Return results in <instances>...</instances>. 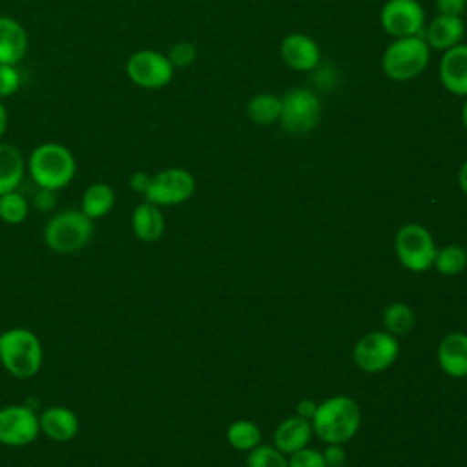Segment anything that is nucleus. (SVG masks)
Returning <instances> with one entry per match:
<instances>
[{"label":"nucleus","instance_id":"9b49d317","mask_svg":"<svg viewBox=\"0 0 467 467\" xmlns=\"http://www.w3.org/2000/svg\"><path fill=\"white\" fill-rule=\"evenodd\" d=\"M40 436L38 414L29 405L0 407V443L5 447H26Z\"/></svg>","mask_w":467,"mask_h":467},{"label":"nucleus","instance_id":"58836bf2","mask_svg":"<svg viewBox=\"0 0 467 467\" xmlns=\"http://www.w3.org/2000/svg\"><path fill=\"white\" fill-rule=\"evenodd\" d=\"M462 122H463V126L467 130V97H465V102L462 106Z\"/></svg>","mask_w":467,"mask_h":467},{"label":"nucleus","instance_id":"72a5a7b5","mask_svg":"<svg viewBox=\"0 0 467 467\" xmlns=\"http://www.w3.org/2000/svg\"><path fill=\"white\" fill-rule=\"evenodd\" d=\"M465 7H467V0H436L438 15L462 16Z\"/></svg>","mask_w":467,"mask_h":467},{"label":"nucleus","instance_id":"4c0bfd02","mask_svg":"<svg viewBox=\"0 0 467 467\" xmlns=\"http://www.w3.org/2000/svg\"><path fill=\"white\" fill-rule=\"evenodd\" d=\"M5 128H7V109H5L4 102L0 100V139L5 133Z\"/></svg>","mask_w":467,"mask_h":467},{"label":"nucleus","instance_id":"c9c22d12","mask_svg":"<svg viewBox=\"0 0 467 467\" xmlns=\"http://www.w3.org/2000/svg\"><path fill=\"white\" fill-rule=\"evenodd\" d=\"M316 409H317V405H316L314 401H310V400H301V401L297 403V416L306 418V420H312Z\"/></svg>","mask_w":467,"mask_h":467},{"label":"nucleus","instance_id":"2f4dec72","mask_svg":"<svg viewBox=\"0 0 467 467\" xmlns=\"http://www.w3.org/2000/svg\"><path fill=\"white\" fill-rule=\"evenodd\" d=\"M33 208L40 213H51L57 208V192L47 188H36L33 195Z\"/></svg>","mask_w":467,"mask_h":467},{"label":"nucleus","instance_id":"9d476101","mask_svg":"<svg viewBox=\"0 0 467 467\" xmlns=\"http://www.w3.org/2000/svg\"><path fill=\"white\" fill-rule=\"evenodd\" d=\"M195 192V177L184 168H166L151 175L144 201L157 206H175L186 202Z\"/></svg>","mask_w":467,"mask_h":467},{"label":"nucleus","instance_id":"473e14b6","mask_svg":"<svg viewBox=\"0 0 467 467\" xmlns=\"http://www.w3.org/2000/svg\"><path fill=\"white\" fill-rule=\"evenodd\" d=\"M323 458H325L328 467H337V465L345 463L347 452L341 447V443H327V447L323 451Z\"/></svg>","mask_w":467,"mask_h":467},{"label":"nucleus","instance_id":"4be33fe9","mask_svg":"<svg viewBox=\"0 0 467 467\" xmlns=\"http://www.w3.org/2000/svg\"><path fill=\"white\" fill-rule=\"evenodd\" d=\"M115 206V192L108 182H93L80 195V210L91 219L106 217Z\"/></svg>","mask_w":467,"mask_h":467},{"label":"nucleus","instance_id":"6ab92c4d","mask_svg":"<svg viewBox=\"0 0 467 467\" xmlns=\"http://www.w3.org/2000/svg\"><path fill=\"white\" fill-rule=\"evenodd\" d=\"M314 431H312V421L301 416H288L283 420L275 432H274V445L283 452V454H292L297 452L299 449L306 447L310 443Z\"/></svg>","mask_w":467,"mask_h":467},{"label":"nucleus","instance_id":"ddd939ff","mask_svg":"<svg viewBox=\"0 0 467 467\" xmlns=\"http://www.w3.org/2000/svg\"><path fill=\"white\" fill-rule=\"evenodd\" d=\"M283 62L294 71H312L319 66L321 49L317 42L305 33H290L279 47Z\"/></svg>","mask_w":467,"mask_h":467},{"label":"nucleus","instance_id":"f3484780","mask_svg":"<svg viewBox=\"0 0 467 467\" xmlns=\"http://www.w3.org/2000/svg\"><path fill=\"white\" fill-rule=\"evenodd\" d=\"M29 36L24 26L5 15H0V64H15L26 57Z\"/></svg>","mask_w":467,"mask_h":467},{"label":"nucleus","instance_id":"cd10ccee","mask_svg":"<svg viewBox=\"0 0 467 467\" xmlns=\"http://www.w3.org/2000/svg\"><path fill=\"white\" fill-rule=\"evenodd\" d=\"M248 467H288V458L275 445H257L250 451Z\"/></svg>","mask_w":467,"mask_h":467},{"label":"nucleus","instance_id":"aec40b11","mask_svg":"<svg viewBox=\"0 0 467 467\" xmlns=\"http://www.w3.org/2000/svg\"><path fill=\"white\" fill-rule=\"evenodd\" d=\"M164 213L161 212V206L142 201L135 206L131 212V232L133 235L142 243H155L164 234Z\"/></svg>","mask_w":467,"mask_h":467},{"label":"nucleus","instance_id":"423d86ee","mask_svg":"<svg viewBox=\"0 0 467 467\" xmlns=\"http://www.w3.org/2000/svg\"><path fill=\"white\" fill-rule=\"evenodd\" d=\"M321 100L308 88H292L281 95L279 124L290 135H305L312 131L321 119Z\"/></svg>","mask_w":467,"mask_h":467},{"label":"nucleus","instance_id":"39448f33","mask_svg":"<svg viewBox=\"0 0 467 467\" xmlns=\"http://www.w3.org/2000/svg\"><path fill=\"white\" fill-rule=\"evenodd\" d=\"M431 58V47L421 35L394 38L383 51L381 71L394 82H407L420 77Z\"/></svg>","mask_w":467,"mask_h":467},{"label":"nucleus","instance_id":"f03ea898","mask_svg":"<svg viewBox=\"0 0 467 467\" xmlns=\"http://www.w3.org/2000/svg\"><path fill=\"white\" fill-rule=\"evenodd\" d=\"M0 363L16 379L36 376L44 363V347L38 336L24 327L0 332Z\"/></svg>","mask_w":467,"mask_h":467},{"label":"nucleus","instance_id":"7ed1b4c3","mask_svg":"<svg viewBox=\"0 0 467 467\" xmlns=\"http://www.w3.org/2000/svg\"><path fill=\"white\" fill-rule=\"evenodd\" d=\"M27 171L36 188L58 192L75 179L77 161L67 146L60 142H42L31 151Z\"/></svg>","mask_w":467,"mask_h":467},{"label":"nucleus","instance_id":"dca6fc26","mask_svg":"<svg viewBox=\"0 0 467 467\" xmlns=\"http://www.w3.org/2000/svg\"><path fill=\"white\" fill-rule=\"evenodd\" d=\"M465 35V24L462 16L436 15L431 24L425 27V42L431 49L447 51L462 42Z\"/></svg>","mask_w":467,"mask_h":467},{"label":"nucleus","instance_id":"b1692460","mask_svg":"<svg viewBox=\"0 0 467 467\" xmlns=\"http://www.w3.org/2000/svg\"><path fill=\"white\" fill-rule=\"evenodd\" d=\"M226 440L235 451H252L261 443V431L250 420H235L226 431Z\"/></svg>","mask_w":467,"mask_h":467},{"label":"nucleus","instance_id":"7c9ffc66","mask_svg":"<svg viewBox=\"0 0 467 467\" xmlns=\"http://www.w3.org/2000/svg\"><path fill=\"white\" fill-rule=\"evenodd\" d=\"M288 467H328L323 452L312 447H303L297 452H292L288 458Z\"/></svg>","mask_w":467,"mask_h":467},{"label":"nucleus","instance_id":"a211bd4d","mask_svg":"<svg viewBox=\"0 0 467 467\" xmlns=\"http://www.w3.org/2000/svg\"><path fill=\"white\" fill-rule=\"evenodd\" d=\"M438 363L447 376L467 378V334H447L438 345Z\"/></svg>","mask_w":467,"mask_h":467},{"label":"nucleus","instance_id":"393cba45","mask_svg":"<svg viewBox=\"0 0 467 467\" xmlns=\"http://www.w3.org/2000/svg\"><path fill=\"white\" fill-rule=\"evenodd\" d=\"M432 266L443 275H456L467 266V252L460 244H447L436 250Z\"/></svg>","mask_w":467,"mask_h":467},{"label":"nucleus","instance_id":"bb28decb","mask_svg":"<svg viewBox=\"0 0 467 467\" xmlns=\"http://www.w3.org/2000/svg\"><path fill=\"white\" fill-rule=\"evenodd\" d=\"M414 312L409 305L405 303H392L385 308L383 312V327L387 332L400 336V334H407L412 327H414Z\"/></svg>","mask_w":467,"mask_h":467},{"label":"nucleus","instance_id":"5701e85b","mask_svg":"<svg viewBox=\"0 0 467 467\" xmlns=\"http://www.w3.org/2000/svg\"><path fill=\"white\" fill-rule=\"evenodd\" d=\"M246 115L254 124L268 126L279 120L281 97L274 93H257L246 104Z\"/></svg>","mask_w":467,"mask_h":467},{"label":"nucleus","instance_id":"20e7f679","mask_svg":"<svg viewBox=\"0 0 467 467\" xmlns=\"http://www.w3.org/2000/svg\"><path fill=\"white\" fill-rule=\"evenodd\" d=\"M93 223L80 208H64L47 219L42 239L55 254L69 255L89 244L95 232Z\"/></svg>","mask_w":467,"mask_h":467},{"label":"nucleus","instance_id":"c756f323","mask_svg":"<svg viewBox=\"0 0 467 467\" xmlns=\"http://www.w3.org/2000/svg\"><path fill=\"white\" fill-rule=\"evenodd\" d=\"M22 84L20 71L15 64H0V100L13 97Z\"/></svg>","mask_w":467,"mask_h":467},{"label":"nucleus","instance_id":"6e6552de","mask_svg":"<svg viewBox=\"0 0 467 467\" xmlns=\"http://www.w3.org/2000/svg\"><path fill=\"white\" fill-rule=\"evenodd\" d=\"M400 354V343L387 330H372L365 334L354 347L352 358L359 370L378 374L387 370Z\"/></svg>","mask_w":467,"mask_h":467},{"label":"nucleus","instance_id":"4468645a","mask_svg":"<svg viewBox=\"0 0 467 467\" xmlns=\"http://www.w3.org/2000/svg\"><path fill=\"white\" fill-rule=\"evenodd\" d=\"M438 78L445 91L467 97V44H458L443 51L438 64Z\"/></svg>","mask_w":467,"mask_h":467},{"label":"nucleus","instance_id":"0eeeda50","mask_svg":"<svg viewBox=\"0 0 467 467\" xmlns=\"http://www.w3.org/2000/svg\"><path fill=\"white\" fill-rule=\"evenodd\" d=\"M394 248L400 263L410 272H425L432 266L436 244L431 232L416 223L401 226L394 239Z\"/></svg>","mask_w":467,"mask_h":467},{"label":"nucleus","instance_id":"f257e3e1","mask_svg":"<svg viewBox=\"0 0 467 467\" xmlns=\"http://www.w3.org/2000/svg\"><path fill=\"white\" fill-rule=\"evenodd\" d=\"M312 431L325 443H345L361 425V410L350 396H332L321 401L312 416Z\"/></svg>","mask_w":467,"mask_h":467},{"label":"nucleus","instance_id":"1a4fd4ad","mask_svg":"<svg viewBox=\"0 0 467 467\" xmlns=\"http://www.w3.org/2000/svg\"><path fill=\"white\" fill-rule=\"evenodd\" d=\"M175 67L168 57L155 49H139L126 60L128 78L142 89H161L173 78Z\"/></svg>","mask_w":467,"mask_h":467},{"label":"nucleus","instance_id":"a878e982","mask_svg":"<svg viewBox=\"0 0 467 467\" xmlns=\"http://www.w3.org/2000/svg\"><path fill=\"white\" fill-rule=\"evenodd\" d=\"M29 215V201L18 192L0 195V221L5 224H22Z\"/></svg>","mask_w":467,"mask_h":467},{"label":"nucleus","instance_id":"2eb2a0df","mask_svg":"<svg viewBox=\"0 0 467 467\" xmlns=\"http://www.w3.org/2000/svg\"><path fill=\"white\" fill-rule=\"evenodd\" d=\"M38 423L40 434L57 443L71 441L80 431L78 416L64 405L46 407L42 412H38Z\"/></svg>","mask_w":467,"mask_h":467},{"label":"nucleus","instance_id":"c85d7f7f","mask_svg":"<svg viewBox=\"0 0 467 467\" xmlns=\"http://www.w3.org/2000/svg\"><path fill=\"white\" fill-rule=\"evenodd\" d=\"M166 57L173 67H188L197 58V47L188 40H181L170 47Z\"/></svg>","mask_w":467,"mask_h":467},{"label":"nucleus","instance_id":"e433bc0d","mask_svg":"<svg viewBox=\"0 0 467 467\" xmlns=\"http://www.w3.org/2000/svg\"><path fill=\"white\" fill-rule=\"evenodd\" d=\"M458 184H460V190L463 193H467V161L462 164V168L458 171Z\"/></svg>","mask_w":467,"mask_h":467},{"label":"nucleus","instance_id":"f8f14e48","mask_svg":"<svg viewBox=\"0 0 467 467\" xmlns=\"http://www.w3.org/2000/svg\"><path fill=\"white\" fill-rule=\"evenodd\" d=\"M379 24L392 38L421 35L425 11L418 0H387L379 11Z\"/></svg>","mask_w":467,"mask_h":467},{"label":"nucleus","instance_id":"f704fd0d","mask_svg":"<svg viewBox=\"0 0 467 467\" xmlns=\"http://www.w3.org/2000/svg\"><path fill=\"white\" fill-rule=\"evenodd\" d=\"M150 181H151V175L146 173V171H133L131 177H130V188L140 195L146 193L148 186H150Z\"/></svg>","mask_w":467,"mask_h":467},{"label":"nucleus","instance_id":"412c9836","mask_svg":"<svg viewBox=\"0 0 467 467\" xmlns=\"http://www.w3.org/2000/svg\"><path fill=\"white\" fill-rule=\"evenodd\" d=\"M26 170L27 162L22 151L9 142H0V195L18 190Z\"/></svg>","mask_w":467,"mask_h":467},{"label":"nucleus","instance_id":"ea45409f","mask_svg":"<svg viewBox=\"0 0 467 467\" xmlns=\"http://www.w3.org/2000/svg\"><path fill=\"white\" fill-rule=\"evenodd\" d=\"M337 467H348V465H345V463H343V465H337Z\"/></svg>","mask_w":467,"mask_h":467}]
</instances>
